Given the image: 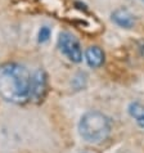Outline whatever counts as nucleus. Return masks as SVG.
<instances>
[{
	"label": "nucleus",
	"mask_w": 144,
	"mask_h": 153,
	"mask_svg": "<svg viewBox=\"0 0 144 153\" xmlns=\"http://www.w3.org/2000/svg\"><path fill=\"white\" fill-rule=\"evenodd\" d=\"M31 75L19 63L0 66V97L7 102L22 104L30 99Z\"/></svg>",
	"instance_id": "1"
},
{
	"label": "nucleus",
	"mask_w": 144,
	"mask_h": 153,
	"mask_svg": "<svg viewBox=\"0 0 144 153\" xmlns=\"http://www.w3.org/2000/svg\"><path fill=\"white\" fill-rule=\"evenodd\" d=\"M112 130V124L108 116L98 111H89L79 122V134L90 144H100L107 140Z\"/></svg>",
	"instance_id": "2"
},
{
	"label": "nucleus",
	"mask_w": 144,
	"mask_h": 153,
	"mask_svg": "<svg viewBox=\"0 0 144 153\" xmlns=\"http://www.w3.org/2000/svg\"><path fill=\"white\" fill-rule=\"evenodd\" d=\"M58 46L61 52L73 63H80L82 61V50L80 42L71 32L63 31L59 33Z\"/></svg>",
	"instance_id": "3"
},
{
	"label": "nucleus",
	"mask_w": 144,
	"mask_h": 153,
	"mask_svg": "<svg viewBox=\"0 0 144 153\" xmlns=\"http://www.w3.org/2000/svg\"><path fill=\"white\" fill-rule=\"evenodd\" d=\"M46 93V75L43 70H37L31 76V86H30V99L33 102L43 100Z\"/></svg>",
	"instance_id": "4"
},
{
	"label": "nucleus",
	"mask_w": 144,
	"mask_h": 153,
	"mask_svg": "<svg viewBox=\"0 0 144 153\" xmlns=\"http://www.w3.org/2000/svg\"><path fill=\"white\" fill-rule=\"evenodd\" d=\"M112 21L122 28H131L135 25V17L125 8H118L112 13Z\"/></svg>",
	"instance_id": "5"
},
{
	"label": "nucleus",
	"mask_w": 144,
	"mask_h": 153,
	"mask_svg": "<svg viewBox=\"0 0 144 153\" xmlns=\"http://www.w3.org/2000/svg\"><path fill=\"white\" fill-rule=\"evenodd\" d=\"M85 59L89 67L91 68H98L104 63V52L99 46H89L85 52Z\"/></svg>",
	"instance_id": "6"
},
{
	"label": "nucleus",
	"mask_w": 144,
	"mask_h": 153,
	"mask_svg": "<svg viewBox=\"0 0 144 153\" xmlns=\"http://www.w3.org/2000/svg\"><path fill=\"white\" fill-rule=\"evenodd\" d=\"M128 112L131 118H134V121L144 129V104L140 102H131L128 107Z\"/></svg>",
	"instance_id": "7"
},
{
	"label": "nucleus",
	"mask_w": 144,
	"mask_h": 153,
	"mask_svg": "<svg viewBox=\"0 0 144 153\" xmlns=\"http://www.w3.org/2000/svg\"><path fill=\"white\" fill-rule=\"evenodd\" d=\"M50 35H52V31H50V28L48 26H43L40 30H39V35H37V41L40 42V44H44L49 40Z\"/></svg>",
	"instance_id": "8"
},
{
	"label": "nucleus",
	"mask_w": 144,
	"mask_h": 153,
	"mask_svg": "<svg viewBox=\"0 0 144 153\" xmlns=\"http://www.w3.org/2000/svg\"><path fill=\"white\" fill-rule=\"evenodd\" d=\"M143 1H144V0H143Z\"/></svg>",
	"instance_id": "9"
}]
</instances>
